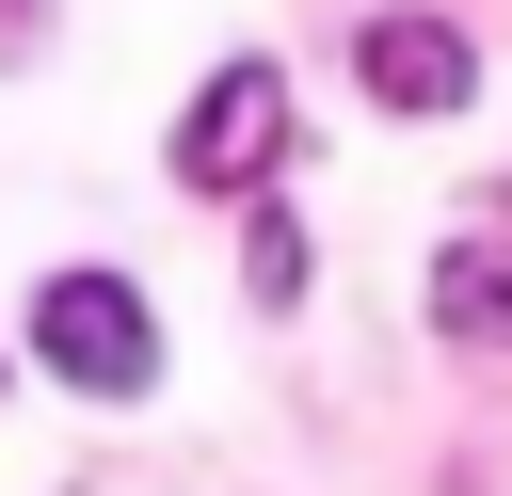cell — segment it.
Returning a JSON list of instances; mask_svg holds the SVG:
<instances>
[{"label": "cell", "mask_w": 512, "mask_h": 496, "mask_svg": "<svg viewBox=\"0 0 512 496\" xmlns=\"http://www.w3.org/2000/svg\"><path fill=\"white\" fill-rule=\"evenodd\" d=\"M32 352H48L80 400H144V384H160V320H144L128 272H48V288H32Z\"/></svg>", "instance_id": "1"}, {"label": "cell", "mask_w": 512, "mask_h": 496, "mask_svg": "<svg viewBox=\"0 0 512 496\" xmlns=\"http://www.w3.org/2000/svg\"><path fill=\"white\" fill-rule=\"evenodd\" d=\"M272 160H288V80H272V64H224V80L176 112V176H192V192H256Z\"/></svg>", "instance_id": "2"}, {"label": "cell", "mask_w": 512, "mask_h": 496, "mask_svg": "<svg viewBox=\"0 0 512 496\" xmlns=\"http://www.w3.org/2000/svg\"><path fill=\"white\" fill-rule=\"evenodd\" d=\"M352 80H368L384 112H464V96H480V48H464L448 16H368V32H352Z\"/></svg>", "instance_id": "3"}, {"label": "cell", "mask_w": 512, "mask_h": 496, "mask_svg": "<svg viewBox=\"0 0 512 496\" xmlns=\"http://www.w3.org/2000/svg\"><path fill=\"white\" fill-rule=\"evenodd\" d=\"M432 320H448L464 352H512V256H496V240H448V256H432Z\"/></svg>", "instance_id": "4"}, {"label": "cell", "mask_w": 512, "mask_h": 496, "mask_svg": "<svg viewBox=\"0 0 512 496\" xmlns=\"http://www.w3.org/2000/svg\"><path fill=\"white\" fill-rule=\"evenodd\" d=\"M240 288H256V304H304V224H288V208L240 224Z\"/></svg>", "instance_id": "5"}, {"label": "cell", "mask_w": 512, "mask_h": 496, "mask_svg": "<svg viewBox=\"0 0 512 496\" xmlns=\"http://www.w3.org/2000/svg\"><path fill=\"white\" fill-rule=\"evenodd\" d=\"M16 16H32V0H0V32H16Z\"/></svg>", "instance_id": "6"}]
</instances>
